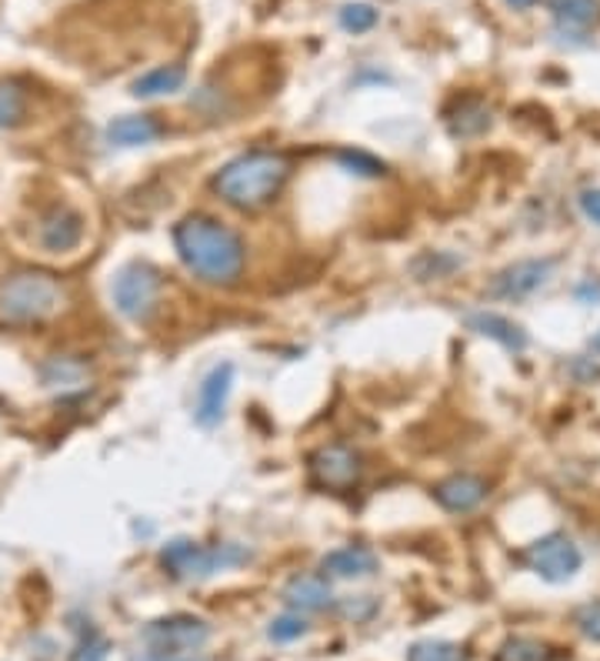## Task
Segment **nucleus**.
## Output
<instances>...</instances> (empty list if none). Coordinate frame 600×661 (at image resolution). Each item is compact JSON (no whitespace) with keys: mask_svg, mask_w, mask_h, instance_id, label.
Returning a JSON list of instances; mask_svg holds the SVG:
<instances>
[{"mask_svg":"<svg viewBox=\"0 0 600 661\" xmlns=\"http://www.w3.org/2000/svg\"><path fill=\"white\" fill-rule=\"evenodd\" d=\"M378 24V11L371 4H343L340 8V28L347 34H368Z\"/></svg>","mask_w":600,"mask_h":661,"instance_id":"27","label":"nucleus"},{"mask_svg":"<svg viewBox=\"0 0 600 661\" xmlns=\"http://www.w3.org/2000/svg\"><path fill=\"white\" fill-rule=\"evenodd\" d=\"M161 291H164V281H161L157 268L134 261L128 268H120L113 278V307L128 321L144 324L154 317V311L161 304Z\"/></svg>","mask_w":600,"mask_h":661,"instance_id":"5","label":"nucleus"},{"mask_svg":"<svg viewBox=\"0 0 600 661\" xmlns=\"http://www.w3.org/2000/svg\"><path fill=\"white\" fill-rule=\"evenodd\" d=\"M494 661H550V648L544 641H537V638L514 635L498 648Z\"/></svg>","mask_w":600,"mask_h":661,"instance_id":"23","label":"nucleus"},{"mask_svg":"<svg viewBox=\"0 0 600 661\" xmlns=\"http://www.w3.org/2000/svg\"><path fill=\"white\" fill-rule=\"evenodd\" d=\"M134 661H210V658L204 651H154V648H148Z\"/></svg>","mask_w":600,"mask_h":661,"instance_id":"31","label":"nucleus"},{"mask_svg":"<svg viewBox=\"0 0 600 661\" xmlns=\"http://www.w3.org/2000/svg\"><path fill=\"white\" fill-rule=\"evenodd\" d=\"M488 495H491V485L480 475H467V472L450 475L434 485V501L450 514H467V511L480 508L488 501Z\"/></svg>","mask_w":600,"mask_h":661,"instance_id":"11","label":"nucleus"},{"mask_svg":"<svg viewBox=\"0 0 600 661\" xmlns=\"http://www.w3.org/2000/svg\"><path fill=\"white\" fill-rule=\"evenodd\" d=\"M574 625L583 638L600 641V602H587L574 611Z\"/></svg>","mask_w":600,"mask_h":661,"instance_id":"30","label":"nucleus"},{"mask_svg":"<svg viewBox=\"0 0 600 661\" xmlns=\"http://www.w3.org/2000/svg\"><path fill=\"white\" fill-rule=\"evenodd\" d=\"M84 241V217L74 207H51L37 225V245L51 254H67Z\"/></svg>","mask_w":600,"mask_h":661,"instance_id":"10","label":"nucleus"},{"mask_svg":"<svg viewBox=\"0 0 600 661\" xmlns=\"http://www.w3.org/2000/svg\"><path fill=\"white\" fill-rule=\"evenodd\" d=\"M407 661H470V651L454 641L440 638H424L407 648Z\"/></svg>","mask_w":600,"mask_h":661,"instance_id":"22","label":"nucleus"},{"mask_svg":"<svg viewBox=\"0 0 600 661\" xmlns=\"http://www.w3.org/2000/svg\"><path fill=\"white\" fill-rule=\"evenodd\" d=\"M67 307V288L47 271H14L0 278V324L28 327L57 317Z\"/></svg>","mask_w":600,"mask_h":661,"instance_id":"3","label":"nucleus"},{"mask_svg":"<svg viewBox=\"0 0 600 661\" xmlns=\"http://www.w3.org/2000/svg\"><path fill=\"white\" fill-rule=\"evenodd\" d=\"M110 654V641L87 621L80 625V638H77V648L70 651V661H107Z\"/></svg>","mask_w":600,"mask_h":661,"instance_id":"26","label":"nucleus"},{"mask_svg":"<svg viewBox=\"0 0 600 661\" xmlns=\"http://www.w3.org/2000/svg\"><path fill=\"white\" fill-rule=\"evenodd\" d=\"M291 161L274 151H248L227 161L214 174V191L233 210H261L268 207L287 184Z\"/></svg>","mask_w":600,"mask_h":661,"instance_id":"2","label":"nucleus"},{"mask_svg":"<svg viewBox=\"0 0 600 661\" xmlns=\"http://www.w3.org/2000/svg\"><path fill=\"white\" fill-rule=\"evenodd\" d=\"M381 562L368 544H343L334 548L320 559V575L337 578V582H357V578H371L378 575Z\"/></svg>","mask_w":600,"mask_h":661,"instance_id":"13","label":"nucleus"},{"mask_svg":"<svg viewBox=\"0 0 600 661\" xmlns=\"http://www.w3.org/2000/svg\"><path fill=\"white\" fill-rule=\"evenodd\" d=\"M547 11L560 37H590L600 24V0H547Z\"/></svg>","mask_w":600,"mask_h":661,"instance_id":"16","label":"nucleus"},{"mask_svg":"<svg viewBox=\"0 0 600 661\" xmlns=\"http://www.w3.org/2000/svg\"><path fill=\"white\" fill-rule=\"evenodd\" d=\"M304 635H307V621H304L297 611L274 618V621H271V628H268V638H271V641H281V644H287V641H297V638H304Z\"/></svg>","mask_w":600,"mask_h":661,"instance_id":"28","label":"nucleus"},{"mask_svg":"<svg viewBox=\"0 0 600 661\" xmlns=\"http://www.w3.org/2000/svg\"><path fill=\"white\" fill-rule=\"evenodd\" d=\"M444 124H447L450 138H457V141H470V138H480V134H488V131H491V124H494V110H491V104H488L484 97L467 94V97H457V100L447 107Z\"/></svg>","mask_w":600,"mask_h":661,"instance_id":"12","label":"nucleus"},{"mask_svg":"<svg viewBox=\"0 0 600 661\" xmlns=\"http://www.w3.org/2000/svg\"><path fill=\"white\" fill-rule=\"evenodd\" d=\"M87 375V368L74 358H51L44 368H41V378L47 388H61V384H80Z\"/></svg>","mask_w":600,"mask_h":661,"instance_id":"25","label":"nucleus"},{"mask_svg":"<svg viewBox=\"0 0 600 661\" xmlns=\"http://www.w3.org/2000/svg\"><path fill=\"white\" fill-rule=\"evenodd\" d=\"M524 565L531 572H537L544 582L564 585V582H570L580 572L583 555H580V548L567 534L550 531V534H544V538H537V541H531L524 548Z\"/></svg>","mask_w":600,"mask_h":661,"instance_id":"6","label":"nucleus"},{"mask_svg":"<svg viewBox=\"0 0 600 661\" xmlns=\"http://www.w3.org/2000/svg\"><path fill=\"white\" fill-rule=\"evenodd\" d=\"M463 261L450 251H421L414 261H411V274L417 281H440V278H450Z\"/></svg>","mask_w":600,"mask_h":661,"instance_id":"21","label":"nucleus"},{"mask_svg":"<svg viewBox=\"0 0 600 661\" xmlns=\"http://www.w3.org/2000/svg\"><path fill=\"white\" fill-rule=\"evenodd\" d=\"M590 348H593V351H597V355H600V330H597V335H593V342H590Z\"/></svg>","mask_w":600,"mask_h":661,"instance_id":"34","label":"nucleus"},{"mask_svg":"<svg viewBox=\"0 0 600 661\" xmlns=\"http://www.w3.org/2000/svg\"><path fill=\"white\" fill-rule=\"evenodd\" d=\"M284 605L297 615H320L327 608H334V588L327 575H294L284 592H281Z\"/></svg>","mask_w":600,"mask_h":661,"instance_id":"15","label":"nucleus"},{"mask_svg":"<svg viewBox=\"0 0 600 661\" xmlns=\"http://www.w3.org/2000/svg\"><path fill=\"white\" fill-rule=\"evenodd\" d=\"M337 611H340V618H347V621H368L374 611H378V602L371 598V595H350V598H340L337 602Z\"/></svg>","mask_w":600,"mask_h":661,"instance_id":"29","label":"nucleus"},{"mask_svg":"<svg viewBox=\"0 0 600 661\" xmlns=\"http://www.w3.org/2000/svg\"><path fill=\"white\" fill-rule=\"evenodd\" d=\"M504 4L514 8V11H531V8L537 4V0H504Z\"/></svg>","mask_w":600,"mask_h":661,"instance_id":"33","label":"nucleus"},{"mask_svg":"<svg viewBox=\"0 0 600 661\" xmlns=\"http://www.w3.org/2000/svg\"><path fill=\"white\" fill-rule=\"evenodd\" d=\"M557 261L554 258H524V261H514L508 268H501L488 288L491 297H501V301H524L531 294H537L550 274H554Z\"/></svg>","mask_w":600,"mask_h":661,"instance_id":"9","label":"nucleus"},{"mask_svg":"<svg viewBox=\"0 0 600 661\" xmlns=\"http://www.w3.org/2000/svg\"><path fill=\"white\" fill-rule=\"evenodd\" d=\"M334 161H337L343 171L357 174V177H384V174H388V164H384L381 158H374V154H368V151H360V148H340V151L334 154Z\"/></svg>","mask_w":600,"mask_h":661,"instance_id":"24","label":"nucleus"},{"mask_svg":"<svg viewBox=\"0 0 600 661\" xmlns=\"http://www.w3.org/2000/svg\"><path fill=\"white\" fill-rule=\"evenodd\" d=\"M360 475H364V458H360V452H353L350 445H340V441L324 445L310 455V478L327 491L343 495V491L357 488Z\"/></svg>","mask_w":600,"mask_h":661,"instance_id":"8","label":"nucleus"},{"mask_svg":"<svg viewBox=\"0 0 600 661\" xmlns=\"http://www.w3.org/2000/svg\"><path fill=\"white\" fill-rule=\"evenodd\" d=\"M141 641L154 651H200L210 641V625L197 615H167L144 625Z\"/></svg>","mask_w":600,"mask_h":661,"instance_id":"7","label":"nucleus"},{"mask_svg":"<svg viewBox=\"0 0 600 661\" xmlns=\"http://www.w3.org/2000/svg\"><path fill=\"white\" fill-rule=\"evenodd\" d=\"M161 134L164 128L151 115H124L107 124V141L117 148H144V144H154Z\"/></svg>","mask_w":600,"mask_h":661,"instance_id":"18","label":"nucleus"},{"mask_svg":"<svg viewBox=\"0 0 600 661\" xmlns=\"http://www.w3.org/2000/svg\"><path fill=\"white\" fill-rule=\"evenodd\" d=\"M174 248L184 268L204 284L230 288L244 274V261H248L244 241L210 214L181 217L174 228Z\"/></svg>","mask_w":600,"mask_h":661,"instance_id":"1","label":"nucleus"},{"mask_svg":"<svg viewBox=\"0 0 600 661\" xmlns=\"http://www.w3.org/2000/svg\"><path fill=\"white\" fill-rule=\"evenodd\" d=\"M184 80H187L184 64H161V67L148 71V74H141V77L134 80L131 94H134V97H144V100H151V97H167V94H177V90L184 87Z\"/></svg>","mask_w":600,"mask_h":661,"instance_id":"19","label":"nucleus"},{"mask_svg":"<svg viewBox=\"0 0 600 661\" xmlns=\"http://www.w3.org/2000/svg\"><path fill=\"white\" fill-rule=\"evenodd\" d=\"M28 118V90L18 80H0V131H14Z\"/></svg>","mask_w":600,"mask_h":661,"instance_id":"20","label":"nucleus"},{"mask_svg":"<svg viewBox=\"0 0 600 661\" xmlns=\"http://www.w3.org/2000/svg\"><path fill=\"white\" fill-rule=\"evenodd\" d=\"M233 391V365H217L210 368V375L200 381L197 388V408H194V421L200 427H214L220 424L223 411H227V398Z\"/></svg>","mask_w":600,"mask_h":661,"instance_id":"14","label":"nucleus"},{"mask_svg":"<svg viewBox=\"0 0 600 661\" xmlns=\"http://www.w3.org/2000/svg\"><path fill=\"white\" fill-rule=\"evenodd\" d=\"M467 327L484 335L498 345H504L508 351H524L527 348V330L521 324H514L511 317L498 314V311H473L467 314Z\"/></svg>","mask_w":600,"mask_h":661,"instance_id":"17","label":"nucleus"},{"mask_svg":"<svg viewBox=\"0 0 600 661\" xmlns=\"http://www.w3.org/2000/svg\"><path fill=\"white\" fill-rule=\"evenodd\" d=\"M580 210L587 220H593V225H600V187H587L580 194Z\"/></svg>","mask_w":600,"mask_h":661,"instance_id":"32","label":"nucleus"},{"mask_svg":"<svg viewBox=\"0 0 600 661\" xmlns=\"http://www.w3.org/2000/svg\"><path fill=\"white\" fill-rule=\"evenodd\" d=\"M251 562V551L240 544H214L204 548L190 538H174L161 548V568L177 582H204L217 572Z\"/></svg>","mask_w":600,"mask_h":661,"instance_id":"4","label":"nucleus"}]
</instances>
